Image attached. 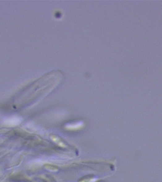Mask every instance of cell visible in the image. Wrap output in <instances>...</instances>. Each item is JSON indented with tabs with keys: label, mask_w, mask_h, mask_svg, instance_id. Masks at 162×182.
<instances>
[{
	"label": "cell",
	"mask_w": 162,
	"mask_h": 182,
	"mask_svg": "<svg viewBox=\"0 0 162 182\" xmlns=\"http://www.w3.org/2000/svg\"><path fill=\"white\" fill-rule=\"evenodd\" d=\"M92 177H87L86 178L85 177L84 178H82L81 179L80 181H79L78 182H90L91 180H92Z\"/></svg>",
	"instance_id": "1"
}]
</instances>
